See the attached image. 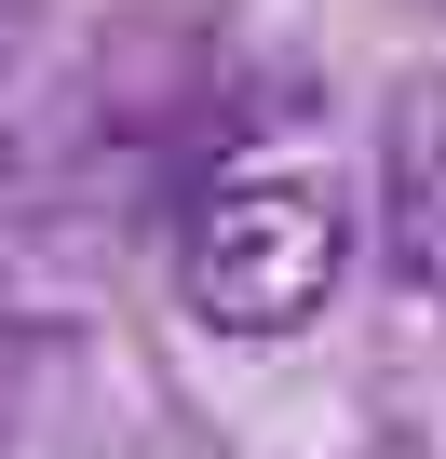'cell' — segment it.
Returning <instances> with one entry per match:
<instances>
[{
	"label": "cell",
	"mask_w": 446,
	"mask_h": 459,
	"mask_svg": "<svg viewBox=\"0 0 446 459\" xmlns=\"http://www.w3.org/2000/svg\"><path fill=\"white\" fill-rule=\"evenodd\" d=\"M352 271V189L311 149H231L176 216V298L216 338H298Z\"/></svg>",
	"instance_id": "6da1fadb"
},
{
	"label": "cell",
	"mask_w": 446,
	"mask_h": 459,
	"mask_svg": "<svg viewBox=\"0 0 446 459\" xmlns=\"http://www.w3.org/2000/svg\"><path fill=\"white\" fill-rule=\"evenodd\" d=\"M379 257L392 284L446 298V82H406L379 122Z\"/></svg>",
	"instance_id": "7a4b0ae2"
},
{
	"label": "cell",
	"mask_w": 446,
	"mask_h": 459,
	"mask_svg": "<svg viewBox=\"0 0 446 459\" xmlns=\"http://www.w3.org/2000/svg\"><path fill=\"white\" fill-rule=\"evenodd\" d=\"M28 392H41V325L0 298V446H14V419H28Z\"/></svg>",
	"instance_id": "3957f363"
}]
</instances>
